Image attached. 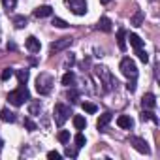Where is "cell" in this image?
Listing matches in <instances>:
<instances>
[{
    "instance_id": "32",
    "label": "cell",
    "mask_w": 160,
    "mask_h": 160,
    "mask_svg": "<svg viewBox=\"0 0 160 160\" xmlns=\"http://www.w3.org/2000/svg\"><path fill=\"white\" fill-rule=\"evenodd\" d=\"M77 98H79V92H77L75 89L68 91V100H70V102H77Z\"/></svg>"
},
{
    "instance_id": "6",
    "label": "cell",
    "mask_w": 160,
    "mask_h": 160,
    "mask_svg": "<svg viewBox=\"0 0 160 160\" xmlns=\"http://www.w3.org/2000/svg\"><path fill=\"white\" fill-rule=\"evenodd\" d=\"M66 4L72 13L75 15H85L87 13V0H66Z\"/></svg>"
},
{
    "instance_id": "29",
    "label": "cell",
    "mask_w": 160,
    "mask_h": 160,
    "mask_svg": "<svg viewBox=\"0 0 160 160\" xmlns=\"http://www.w3.org/2000/svg\"><path fill=\"white\" fill-rule=\"evenodd\" d=\"M53 27H57V28H68L70 25H68L64 19H60V17H55V19H53Z\"/></svg>"
},
{
    "instance_id": "38",
    "label": "cell",
    "mask_w": 160,
    "mask_h": 160,
    "mask_svg": "<svg viewBox=\"0 0 160 160\" xmlns=\"http://www.w3.org/2000/svg\"><path fill=\"white\" fill-rule=\"evenodd\" d=\"M8 49H12V51H15V49H17V45H15V43H8Z\"/></svg>"
},
{
    "instance_id": "16",
    "label": "cell",
    "mask_w": 160,
    "mask_h": 160,
    "mask_svg": "<svg viewBox=\"0 0 160 160\" xmlns=\"http://www.w3.org/2000/svg\"><path fill=\"white\" fill-rule=\"evenodd\" d=\"M109 121H111V113H104V115H100V119H98V122H96L98 130H104V128L109 124Z\"/></svg>"
},
{
    "instance_id": "27",
    "label": "cell",
    "mask_w": 160,
    "mask_h": 160,
    "mask_svg": "<svg viewBox=\"0 0 160 160\" xmlns=\"http://www.w3.org/2000/svg\"><path fill=\"white\" fill-rule=\"evenodd\" d=\"M73 141H75V147H77V149L85 147V143H87V139H85V136H83V134H77V136L73 138Z\"/></svg>"
},
{
    "instance_id": "22",
    "label": "cell",
    "mask_w": 160,
    "mask_h": 160,
    "mask_svg": "<svg viewBox=\"0 0 160 160\" xmlns=\"http://www.w3.org/2000/svg\"><path fill=\"white\" fill-rule=\"evenodd\" d=\"M13 25H15V28H25L27 27V17L25 15H15L13 17Z\"/></svg>"
},
{
    "instance_id": "23",
    "label": "cell",
    "mask_w": 160,
    "mask_h": 160,
    "mask_svg": "<svg viewBox=\"0 0 160 160\" xmlns=\"http://www.w3.org/2000/svg\"><path fill=\"white\" fill-rule=\"evenodd\" d=\"M40 111H42V104L40 102H32L28 106V115H38Z\"/></svg>"
},
{
    "instance_id": "39",
    "label": "cell",
    "mask_w": 160,
    "mask_h": 160,
    "mask_svg": "<svg viewBox=\"0 0 160 160\" xmlns=\"http://www.w3.org/2000/svg\"><path fill=\"white\" fill-rule=\"evenodd\" d=\"M111 0H100V4H109Z\"/></svg>"
},
{
    "instance_id": "20",
    "label": "cell",
    "mask_w": 160,
    "mask_h": 160,
    "mask_svg": "<svg viewBox=\"0 0 160 160\" xmlns=\"http://www.w3.org/2000/svg\"><path fill=\"white\" fill-rule=\"evenodd\" d=\"M141 121H152V122H158L156 115L152 113V109H143L141 111Z\"/></svg>"
},
{
    "instance_id": "4",
    "label": "cell",
    "mask_w": 160,
    "mask_h": 160,
    "mask_svg": "<svg viewBox=\"0 0 160 160\" xmlns=\"http://www.w3.org/2000/svg\"><path fill=\"white\" fill-rule=\"evenodd\" d=\"M72 115V109L70 106H64V104H55V109H53V117H55V122L58 126H62Z\"/></svg>"
},
{
    "instance_id": "26",
    "label": "cell",
    "mask_w": 160,
    "mask_h": 160,
    "mask_svg": "<svg viewBox=\"0 0 160 160\" xmlns=\"http://www.w3.org/2000/svg\"><path fill=\"white\" fill-rule=\"evenodd\" d=\"M57 139H58L60 143H68V141H70V132H68V130H60V132L57 134Z\"/></svg>"
},
{
    "instance_id": "10",
    "label": "cell",
    "mask_w": 160,
    "mask_h": 160,
    "mask_svg": "<svg viewBox=\"0 0 160 160\" xmlns=\"http://www.w3.org/2000/svg\"><path fill=\"white\" fill-rule=\"evenodd\" d=\"M141 106H143V109H154L156 108V96L152 92H147L141 100Z\"/></svg>"
},
{
    "instance_id": "24",
    "label": "cell",
    "mask_w": 160,
    "mask_h": 160,
    "mask_svg": "<svg viewBox=\"0 0 160 160\" xmlns=\"http://www.w3.org/2000/svg\"><path fill=\"white\" fill-rule=\"evenodd\" d=\"M28 70H19L17 72V77H19V85H25L27 81H28Z\"/></svg>"
},
{
    "instance_id": "21",
    "label": "cell",
    "mask_w": 160,
    "mask_h": 160,
    "mask_svg": "<svg viewBox=\"0 0 160 160\" xmlns=\"http://www.w3.org/2000/svg\"><path fill=\"white\" fill-rule=\"evenodd\" d=\"M143 19H145V13H143V12L139 10V12H136V15L132 17V21H130V23H132L134 27H141V23H143Z\"/></svg>"
},
{
    "instance_id": "1",
    "label": "cell",
    "mask_w": 160,
    "mask_h": 160,
    "mask_svg": "<svg viewBox=\"0 0 160 160\" xmlns=\"http://www.w3.org/2000/svg\"><path fill=\"white\" fill-rule=\"evenodd\" d=\"M53 83H55V79H53L51 73H45V72L40 73L38 79H36V91H38V94H42V96L49 94L51 89H53Z\"/></svg>"
},
{
    "instance_id": "31",
    "label": "cell",
    "mask_w": 160,
    "mask_h": 160,
    "mask_svg": "<svg viewBox=\"0 0 160 160\" xmlns=\"http://www.w3.org/2000/svg\"><path fill=\"white\" fill-rule=\"evenodd\" d=\"M2 4H4V8L10 12V10H13V8L17 6V0H2Z\"/></svg>"
},
{
    "instance_id": "17",
    "label": "cell",
    "mask_w": 160,
    "mask_h": 160,
    "mask_svg": "<svg viewBox=\"0 0 160 160\" xmlns=\"http://www.w3.org/2000/svg\"><path fill=\"white\" fill-rule=\"evenodd\" d=\"M73 126H75L77 130H85V126H87V119L81 117V115H73Z\"/></svg>"
},
{
    "instance_id": "19",
    "label": "cell",
    "mask_w": 160,
    "mask_h": 160,
    "mask_svg": "<svg viewBox=\"0 0 160 160\" xmlns=\"http://www.w3.org/2000/svg\"><path fill=\"white\" fill-rule=\"evenodd\" d=\"M73 83H75V73H73V72H68V73L62 75V85L70 87V85H73Z\"/></svg>"
},
{
    "instance_id": "7",
    "label": "cell",
    "mask_w": 160,
    "mask_h": 160,
    "mask_svg": "<svg viewBox=\"0 0 160 160\" xmlns=\"http://www.w3.org/2000/svg\"><path fill=\"white\" fill-rule=\"evenodd\" d=\"M128 143H130L136 151H139V152H143V154H149V152H151V149H149V145H147V141H145L143 138L130 136V138H128Z\"/></svg>"
},
{
    "instance_id": "5",
    "label": "cell",
    "mask_w": 160,
    "mask_h": 160,
    "mask_svg": "<svg viewBox=\"0 0 160 160\" xmlns=\"http://www.w3.org/2000/svg\"><path fill=\"white\" fill-rule=\"evenodd\" d=\"M121 72H122V75H126L128 79H136V77H138V66H136V62H134L130 57H124V58L121 60Z\"/></svg>"
},
{
    "instance_id": "12",
    "label": "cell",
    "mask_w": 160,
    "mask_h": 160,
    "mask_svg": "<svg viewBox=\"0 0 160 160\" xmlns=\"http://www.w3.org/2000/svg\"><path fill=\"white\" fill-rule=\"evenodd\" d=\"M117 124H119L121 128H124V130H130V128L134 126V121H132V117H128V115H119Z\"/></svg>"
},
{
    "instance_id": "11",
    "label": "cell",
    "mask_w": 160,
    "mask_h": 160,
    "mask_svg": "<svg viewBox=\"0 0 160 160\" xmlns=\"http://www.w3.org/2000/svg\"><path fill=\"white\" fill-rule=\"evenodd\" d=\"M49 15H53V8L51 6H40V8L34 10V17L43 19V17H49Z\"/></svg>"
},
{
    "instance_id": "13",
    "label": "cell",
    "mask_w": 160,
    "mask_h": 160,
    "mask_svg": "<svg viewBox=\"0 0 160 160\" xmlns=\"http://www.w3.org/2000/svg\"><path fill=\"white\" fill-rule=\"evenodd\" d=\"M98 30H104V32H111L113 30V27H111V19L109 17H100V21H98Z\"/></svg>"
},
{
    "instance_id": "30",
    "label": "cell",
    "mask_w": 160,
    "mask_h": 160,
    "mask_svg": "<svg viewBox=\"0 0 160 160\" xmlns=\"http://www.w3.org/2000/svg\"><path fill=\"white\" fill-rule=\"evenodd\" d=\"M136 55H138V58L141 60V62H149V55H147V51H143V47L141 49H136Z\"/></svg>"
},
{
    "instance_id": "36",
    "label": "cell",
    "mask_w": 160,
    "mask_h": 160,
    "mask_svg": "<svg viewBox=\"0 0 160 160\" xmlns=\"http://www.w3.org/2000/svg\"><path fill=\"white\" fill-rule=\"evenodd\" d=\"M66 156H72V158H75V156H77V151H73V149H66Z\"/></svg>"
},
{
    "instance_id": "35",
    "label": "cell",
    "mask_w": 160,
    "mask_h": 160,
    "mask_svg": "<svg viewBox=\"0 0 160 160\" xmlns=\"http://www.w3.org/2000/svg\"><path fill=\"white\" fill-rule=\"evenodd\" d=\"M126 89H128L130 92H134V91H136V79H132V81H128V85H126Z\"/></svg>"
},
{
    "instance_id": "15",
    "label": "cell",
    "mask_w": 160,
    "mask_h": 160,
    "mask_svg": "<svg viewBox=\"0 0 160 160\" xmlns=\"http://www.w3.org/2000/svg\"><path fill=\"white\" fill-rule=\"evenodd\" d=\"M0 119H2L4 122H15V119H17V117H15V113H13V111H10V109L6 108V109L0 111Z\"/></svg>"
},
{
    "instance_id": "3",
    "label": "cell",
    "mask_w": 160,
    "mask_h": 160,
    "mask_svg": "<svg viewBox=\"0 0 160 160\" xmlns=\"http://www.w3.org/2000/svg\"><path fill=\"white\" fill-rule=\"evenodd\" d=\"M27 100H30V92H28V89H27L25 85H19V89L12 91V92L8 94V102H10L12 106H21V104L27 102Z\"/></svg>"
},
{
    "instance_id": "18",
    "label": "cell",
    "mask_w": 160,
    "mask_h": 160,
    "mask_svg": "<svg viewBox=\"0 0 160 160\" xmlns=\"http://www.w3.org/2000/svg\"><path fill=\"white\" fill-rule=\"evenodd\" d=\"M128 40H130V45H132L134 49H141V47H143V40H141L138 34H130Z\"/></svg>"
},
{
    "instance_id": "37",
    "label": "cell",
    "mask_w": 160,
    "mask_h": 160,
    "mask_svg": "<svg viewBox=\"0 0 160 160\" xmlns=\"http://www.w3.org/2000/svg\"><path fill=\"white\" fill-rule=\"evenodd\" d=\"M73 62H75V57H73V55H70V57L66 58V66H72Z\"/></svg>"
},
{
    "instance_id": "8",
    "label": "cell",
    "mask_w": 160,
    "mask_h": 160,
    "mask_svg": "<svg viewBox=\"0 0 160 160\" xmlns=\"http://www.w3.org/2000/svg\"><path fill=\"white\" fill-rule=\"evenodd\" d=\"M72 42H73V38H72V36H64V38L57 40L55 43H51L49 51H51V53H58V51H64L66 47H70V45H72Z\"/></svg>"
},
{
    "instance_id": "25",
    "label": "cell",
    "mask_w": 160,
    "mask_h": 160,
    "mask_svg": "<svg viewBox=\"0 0 160 160\" xmlns=\"http://www.w3.org/2000/svg\"><path fill=\"white\" fill-rule=\"evenodd\" d=\"M81 108H83V111H87V113H96V111H98V108H96L92 102H83Z\"/></svg>"
},
{
    "instance_id": "34",
    "label": "cell",
    "mask_w": 160,
    "mask_h": 160,
    "mask_svg": "<svg viewBox=\"0 0 160 160\" xmlns=\"http://www.w3.org/2000/svg\"><path fill=\"white\" fill-rule=\"evenodd\" d=\"M47 158H49V160H58V158H60V152H57V151H49V152H47Z\"/></svg>"
},
{
    "instance_id": "14",
    "label": "cell",
    "mask_w": 160,
    "mask_h": 160,
    "mask_svg": "<svg viewBox=\"0 0 160 160\" xmlns=\"http://www.w3.org/2000/svg\"><path fill=\"white\" fill-rule=\"evenodd\" d=\"M117 43H119V49L121 51H126V30L124 28H119L117 30Z\"/></svg>"
},
{
    "instance_id": "9",
    "label": "cell",
    "mask_w": 160,
    "mask_h": 160,
    "mask_svg": "<svg viewBox=\"0 0 160 160\" xmlns=\"http://www.w3.org/2000/svg\"><path fill=\"white\" fill-rule=\"evenodd\" d=\"M25 45H27V49H28L30 53H40V49H42L40 40H38V38H34V36H28V38H27V42H25Z\"/></svg>"
},
{
    "instance_id": "28",
    "label": "cell",
    "mask_w": 160,
    "mask_h": 160,
    "mask_svg": "<svg viewBox=\"0 0 160 160\" xmlns=\"http://www.w3.org/2000/svg\"><path fill=\"white\" fill-rule=\"evenodd\" d=\"M12 75H13V68H4L2 73H0V79H2V81H8Z\"/></svg>"
},
{
    "instance_id": "2",
    "label": "cell",
    "mask_w": 160,
    "mask_h": 160,
    "mask_svg": "<svg viewBox=\"0 0 160 160\" xmlns=\"http://www.w3.org/2000/svg\"><path fill=\"white\" fill-rule=\"evenodd\" d=\"M96 75L100 77V85H104V91H109L113 87H117V79L111 75V72L106 66H96Z\"/></svg>"
},
{
    "instance_id": "33",
    "label": "cell",
    "mask_w": 160,
    "mask_h": 160,
    "mask_svg": "<svg viewBox=\"0 0 160 160\" xmlns=\"http://www.w3.org/2000/svg\"><path fill=\"white\" fill-rule=\"evenodd\" d=\"M25 126L28 128V132H34V130L38 128V126H36V122H34L32 119H25Z\"/></svg>"
}]
</instances>
